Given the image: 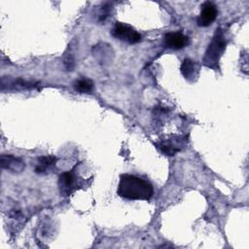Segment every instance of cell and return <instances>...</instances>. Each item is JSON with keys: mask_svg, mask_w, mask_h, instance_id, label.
<instances>
[{"mask_svg": "<svg viewBox=\"0 0 249 249\" xmlns=\"http://www.w3.org/2000/svg\"><path fill=\"white\" fill-rule=\"evenodd\" d=\"M117 193L125 199L149 200L154 195V188L150 182L141 177L123 174L120 177Z\"/></svg>", "mask_w": 249, "mask_h": 249, "instance_id": "6da1fadb", "label": "cell"}, {"mask_svg": "<svg viewBox=\"0 0 249 249\" xmlns=\"http://www.w3.org/2000/svg\"><path fill=\"white\" fill-rule=\"evenodd\" d=\"M226 39L221 28H217L216 32L204 53L202 62L205 66L213 69L218 68L220 57L226 49Z\"/></svg>", "mask_w": 249, "mask_h": 249, "instance_id": "7a4b0ae2", "label": "cell"}, {"mask_svg": "<svg viewBox=\"0 0 249 249\" xmlns=\"http://www.w3.org/2000/svg\"><path fill=\"white\" fill-rule=\"evenodd\" d=\"M112 35L115 38L129 44H136L141 40V35L134 28L123 22H116L112 29Z\"/></svg>", "mask_w": 249, "mask_h": 249, "instance_id": "3957f363", "label": "cell"}, {"mask_svg": "<svg viewBox=\"0 0 249 249\" xmlns=\"http://www.w3.org/2000/svg\"><path fill=\"white\" fill-rule=\"evenodd\" d=\"M186 141L187 138L184 136L173 135L171 138L160 140L157 143V147L159 150L161 151L162 154L172 157L185 146Z\"/></svg>", "mask_w": 249, "mask_h": 249, "instance_id": "277c9868", "label": "cell"}, {"mask_svg": "<svg viewBox=\"0 0 249 249\" xmlns=\"http://www.w3.org/2000/svg\"><path fill=\"white\" fill-rule=\"evenodd\" d=\"M200 14L197 17L196 23L198 26L206 27L212 24V22L216 19L218 15V10L216 5L213 2L206 1L201 5Z\"/></svg>", "mask_w": 249, "mask_h": 249, "instance_id": "5b68a950", "label": "cell"}, {"mask_svg": "<svg viewBox=\"0 0 249 249\" xmlns=\"http://www.w3.org/2000/svg\"><path fill=\"white\" fill-rule=\"evenodd\" d=\"M59 192L63 196H69L78 189V177L72 171H66L58 177Z\"/></svg>", "mask_w": 249, "mask_h": 249, "instance_id": "8992f818", "label": "cell"}, {"mask_svg": "<svg viewBox=\"0 0 249 249\" xmlns=\"http://www.w3.org/2000/svg\"><path fill=\"white\" fill-rule=\"evenodd\" d=\"M164 44L167 48L173 50H181L189 44L188 36L181 32H169L164 35Z\"/></svg>", "mask_w": 249, "mask_h": 249, "instance_id": "52a82bcc", "label": "cell"}, {"mask_svg": "<svg viewBox=\"0 0 249 249\" xmlns=\"http://www.w3.org/2000/svg\"><path fill=\"white\" fill-rule=\"evenodd\" d=\"M1 167L3 169H7L11 172L18 173L21 172L24 167V161H22L20 159L16 158L13 155H2L1 156Z\"/></svg>", "mask_w": 249, "mask_h": 249, "instance_id": "ba28073f", "label": "cell"}, {"mask_svg": "<svg viewBox=\"0 0 249 249\" xmlns=\"http://www.w3.org/2000/svg\"><path fill=\"white\" fill-rule=\"evenodd\" d=\"M56 159L53 156H43L38 158L37 164L35 166V172L37 174L47 173L54 164Z\"/></svg>", "mask_w": 249, "mask_h": 249, "instance_id": "9c48e42d", "label": "cell"}, {"mask_svg": "<svg viewBox=\"0 0 249 249\" xmlns=\"http://www.w3.org/2000/svg\"><path fill=\"white\" fill-rule=\"evenodd\" d=\"M180 70H181L182 75L188 80L196 78V72H197V68H196V63L193 60H191L190 58H185L183 60L182 64H181V67H180Z\"/></svg>", "mask_w": 249, "mask_h": 249, "instance_id": "30bf717a", "label": "cell"}, {"mask_svg": "<svg viewBox=\"0 0 249 249\" xmlns=\"http://www.w3.org/2000/svg\"><path fill=\"white\" fill-rule=\"evenodd\" d=\"M74 89L82 93L90 92L93 89V83L89 79H81L77 80L74 83Z\"/></svg>", "mask_w": 249, "mask_h": 249, "instance_id": "8fae6325", "label": "cell"}]
</instances>
